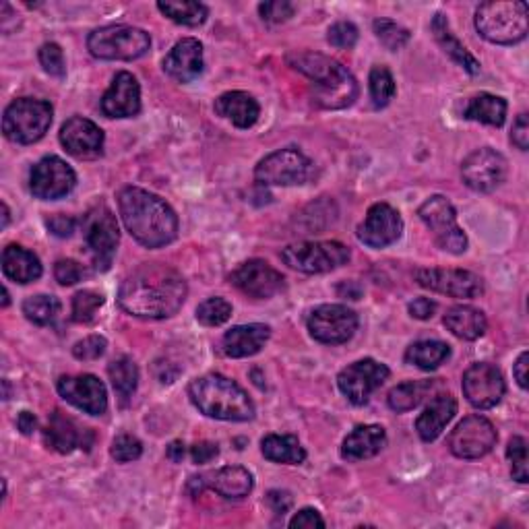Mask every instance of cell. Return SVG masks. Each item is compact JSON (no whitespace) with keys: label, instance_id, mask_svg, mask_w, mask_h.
<instances>
[{"label":"cell","instance_id":"cell-1","mask_svg":"<svg viewBox=\"0 0 529 529\" xmlns=\"http://www.w3.org/2000/svg\"><path fill=\"white\" fill-rule=\"evenodd\" d=\"M189 286L178 269L166 263H143L122 279L118 306L139 319H170L182 308Z\"/></svg>","mask_w":529,"mask_h":529},{"label":"cell","instance_id":"cell-2","mask_svg":"<svg viewBox=\"0 0 529 529\" xmlns=\"http://www.w3.org/2000/svg\"><path fill=\"white\" fill-rule=\"evenodd\" d=\"M118 211L124 228L145 248H162L178 238L174 209L139 186H124L118 193Z\"/></svg>","mask_w":529,"mask_h":529},{"label":"cell","instance_id":"cell-3","mask_svg":"<svg viewBox=\"0 0 529 529\" xmlns=\"http://www.w3.org/2000/svg\"><path fill=\"white\" fill-rule=\"evenodd\" d=\"M288 65L310 81V100L323 110H344L358 100V81L331 56L321 52H292Z\"/></svg>","mask_w":529,"mask_h":529},{"label":"cell","instance_id":"cell-4","mask_svg":"<svg viewBox=\"0 0 529 529\" xmlns=\"http://www.w3.org/2000/svg\"><path fill=\"white\" fill-rule=\"evenodd\" d=\"M193 406L207 418L224 422H248L255 418V403L248 393L232 379L209 372L189 385Z\"/></svg>","mask_w":529,"mask_h":529},{"label":"cell","instance_id":"cell-5","mask_svg":"<svg viewBox=\"0 0 529 529\" xmlns=\"http://www.w3.org/2000/svg\"><path fill=\"white\" fill-rule=\"evenodd\" d=\"M478 34L499 46H513L527 38V5L521 0H490L476 9Z\"/></svg>","mask_w":529,"mask_h":529},{"label":"cell","instance_id":"cell-6","mask_svg":"<svg viewBox=\"0 0 529 529\" xmlns=\"http://www.w3.org/2000/svg\"><path fill=\"white\" fill-rule=\"evenodd\" d=\"M151 48L145 29L133 25H106L93 29L87 38V50L100 60H137Z\"/></svg>","mask_w":529,"mask_h":529},{"label":"cell","instance_id":"cell-7","mask_svg":"<svg viewBox=\"0 0 529 529\" xmlns=\"http://www.w3.org/2000/svg\"><path fill=\"white\" fill-rule=\"evenodd\" d=\"M54 108L46 100L19 98L11 102L3 116V133L19 145L38 143L50 129Z\"/></svg>","mask_w":529,"mask_h":529},{"label":"cell","instance_id":"cell-8","mask_svg":"<svg viewBox=\"0 0 529 529\" xmlns=\"http://www.w3.org/2000/svg\"><path fill=\"white\" fill-rule=\"evenodd\" d=\"M418 217L432 232L434 244H437L441 251L451 255H463L468 251V236H465V232L459 228L457 211L447 197L443 195L428 197L420 205Z\"/></svg>","mask_w":529,"mask_h":529},{"label":"cell","instance_id":"cell-9","mask_svg":"<svg viewBox=\"0 0 529 529\" xmlns=\"http://www.w3.org/2000/svg\"><path fill=\"white\" fill-rule=\"evenodd\" d=\"M350 248L341 242H298L282 251L284 263L300 273L319 275L344 267L350 261Z\"/></svg>","mask_w":529,"mask_h":529},{"label":"cell","instance_id":"cell-10","mask_svg":"<svg viewBox=\"0 0 529 529\" xmlns=\"http://www.w3.org/2000/svg\"><path fill=\"white\" fill-rule=\"evenodd\" d=\"M315 174V164L298 147L277 149L257 164L255 180L263 186H298Z\"/></svg>","mask_w":529,"mask_h":529},{"label":"cell","instance_id":"cell-11","mask_svg":"<svg viewBox=\"0 0 529 529\" xmlns=\"http://www.w3.org/2000/svg\"><path fill=\"white\" fill-rule=\"evenodd\" d=\"M83 238L100 271H108L118 251L120 230L116 215L106 205H96L83 217Z\"/></svg>","mask_w":529,"mask_h":529},{"label":"cell","instance_id":"cell-12","mask_svg":"<svg viewBox=\"0 0 529 529\" xmlns=\"http://www.w3.org/2000/svg\"><path fill=\"white\" fill-rule=\"evenodd\" d=\"M358 325V315L344 304H321L306 321L310 337L325 346L348 344L358 331Z\"/></svg>","mask_w":529,"mask_h":529},{"label":"cell","instance_id":"cell-13","mask_svg":"<svg viewBox=\"0 0 529 529\" xmlns=\"http://www.w3.org/2000/svg\"><path fill=\"white\" fill-rule=\"evenodd\" d=\"M77 186L75 170L58 155H46L29 174V191L40 201H56L73 193Z\"/></svg>","mask_w":529,"mask_h":529},{"label":"cell","instance_id":"cell-14","mask_svg":"<svg viewBox=\"0 0 529 529\" xmlns=\"http://www.w3.org/2000/svg\"><path fill=\"white\" fill-rule=\"evenodd\" d=\"M420 288L451 298H478L484 294V279L468 269L422 267L416 271Z\"/></svg>","mask_w":529,"mask_h":529},{"label":"cell","instance_id":"cell-15","mask_svg":"<svg viewBox=\"0 0 529 529\" xmlns=\"http://www.w3.org/2000/svg\"><path fill=\"white\" fill-rule=\"evenodd\" d=\"M499 441L494 424L484 416L463 418L449 434V449L459 459H482Z\"/></svg>","mask_w":529,"mask_h":529},{"label":"cell","instance_id":"cell-16","mask_svg":"<svg viewBox=\"0 0 529 529\" xmlns=\"http://www.w3.org/2000/svg\"><path fill=\"white\" fill-rule=\"evenodd\" d=\"M461 389L476 410H492L505 397L507 385L503 372L490 362H476L463 372Z\"/></svg>","mask_w":529,"mask_h":529},{"label":"cell","instance_id":"cell-17","mask_svg":"<svg viewBox=\"0 0 529 529\" xmlns=\"http://www.w3.org/2000/svg\"><path fill=\"white\" fill-rule=\"evenodd\" d=\"M509 164L505 155L492 147H482L470 153L461 164V178L465 186L476 193H492L505 182Z\"/></svg>","mask_w":529,"mask_h":529},{"label":"cell","instance_id":"cell-18","mask_svg":"<svg viewBox=\"0 0 529 529\" xmlns=\"http://www.w3.org/2000/svg\"><path fill=\"white\" fill-rule=\"evenodd\" d=\"M389 375L391 370L387 364L372 358H364L339 372L337 387L348 397L350 403H354V406H364L370 395L389 379Z\"/></svg>","mask_w":529,"mask_h":529},{"label":"cell","instance_id":"cell-19","mask_svg":"<svg viewBox=\"0 0 529 529\" xmlns=\"http://www.w3.org/2000/svg\"><path fill=\"white\" fill-rule=\"evenodd\" d=\"M230 284L246 296L267 300L286 288V277L273 269L267 261L251 259L240 263L230 273Z\"/></svg>","mask_w":529,"mask_h":529},{"label":"cell","instance_id":"cell-20","mask_svg":"<svg viewBox=\"0 0 529 529\" xmlns=\"http://www.w3.org/2000/svg\"><path fill=\"white\" fill-rule=\"evenodd\" d=\"M253 486V474L242 468V465H224V468L215 472L193 476L189 482V492L193 496H199L205 490H213L215 494H220L222 499L240 501L253 492Z\"/></svg>","mask_w":529,"mask_h":529},{"label":"cell","instance_id":"cell-21","mask_svg":"<svg viewBox=\"0 0 529 529\" xmlns=\"http://www.w3.org/2000/svg\"><path fill=\"white\" fill-rule=\"evenodd\" d=\"M56 389L62 399L89 416H102L108 410V391L98 377L93 375L60 377Z\"/></svg>","mask_w":529,"mask_h":529},{"label":"cell","instance_id":"cell-22","mask_svg":"<svg viewBox=\"0 0 529 529\" xmlns=\"http://www.w3.org/2000/svg\"><path fill=\"white\" fill-rule=\"evenodd\" d=\"M403 234V220L389 203H375L358 226V240L370 248H387Z\"/></svg>","mask_w":529,"mask_h":529},{"label":"cell","instance_id":"cell-23","mask_svg":"<svg viewBox=\"0 0 529 529\" xmlns=\"http://www.w3.org/2000/svg\"><path fill=\"white\" fill-rule=\"evenodd\" d=\"M60 145L77 160H96L104 149V131L89 118L73 116L62 124Z\"/></svg>","mask_w":529,"mask_h":529},{"label":"cell","instance_id":"cell-24","mask_svg":"<svg viewBox=\"0 0 529 529\" xmlns=\"http://www.w3.org/2000/svg\"><path fill=\"white\" fill-rule=\"evenodd\" d=\"M102 112L108 118H133L141 112V85L127 73L120 71L102 98Z\"/></svg>","mask_w":529,"mask_h":529},{"label":"cell","instance_id":"cell-25","mask_svg":"<svg viewBox=\"0 0 529 529\" xmlns=\"http://www.w3.org/2000/svg\"><path fill=\"white\" fill-rule=\"evenodd\" d=\"M164 73L178 83H191L203 73V44L195 38H182L166 54Z\"/></svg>","mask_w":529,"mask_h":529},{"label":"cell","instance_id":"cell-26","mask_svg":"<svg viewBox=\"0 0 529 529\" xmlns=\"http://www.w3.org/2000/svg\"><path fill=\"white\" fill-rule=\"evenodd\" d=\"M387 445V432L379 424L356 426L341 445V457L350 463L377 457Z\"/></svg>","mask_w":529,"mask_h":529},{"label":"cell","instance_id":"cell-27","mask_svg":"<svg viewBox=\"0 0 529 529\" xmlns=\"http://www.w3.org/2000/svg\"><path fill=\"white\" fill-rule=\"evenodd\" d=\"M455 414H457V399L451 393H441L430 399V403L416 420L418 437L424 443L437 441L443 430L449 426V422L455 418Z\"/></svg>","mask_w":529,"mask_h":529},{"label":"cell","instance_id":"cell-28","mask_svg":"<svg viewBox=\"0 0 529 529\" xmlns=\"http://www.w3.org/2000/svg\"><path fill=\"white\" fill-rule=\"evenodd\" d=\"M271 337V327L263 323L232 327L222 339V352L228 358H248L259 354Z\"/></svg>","mask_w":529,"mask_h":529},{"label":"cell","instance_id":"cell-29","mask_svg":"<svg viewBox=\"0 0 529 529\" xmlns=\"http://www.w3.org/2000/svg\"><path fill=\"white\" fill-rule=\"evenodd\" d=\"M85 434H89V430L81 428L67 414H62L60 410H54V414H50L48 426L44 430V443L48 449H52L60 455H67V453H73L77 447L89 445V443H85Z\"/></svg>","mask_w":529,"mask_h":529},{"label":"cell","instance_id":"cell-30","mask_svg":"<svg viewBox=\"0 0 529 529\" xmlns=\"http://www.w3.org/2000/svg\"><path fill=\"white\" fill-rule=\"evenodd\" d=\"M215 112L230 120L238 129H251L261 116L259 102L246 91H226L215 100Z\"/></svg>","mask_w":529,"mask_h":529},{"label":"cell","instance_id":"cell-31","mask_svg":"<svg viewBox=\"0 0 529 529\" xmlns=\"http://www.w3.org/2000/svg\"><path fill=\"white\" fill-rule=\"evenodd\" d=\"M430 29L434 34V40H437V44L443 48V52L453 62H457L463 71H468L470 75H478L482 71V65L476 60V56L455 38V34L449 27V19L443 13H437L432 17Z\"/></svg>","mask_w":529,"mask_h":529},{"label":"cell","instance_id":"cell-32","mask_svg":"<svg viewBox=\"0 0 529 529\" xmlns=\"http://www.w3.org/2000/svg\"><path fill=\"white\" fill-rule=\"evenodd\" d=\"M3 273L15 284H31L42 277L44 267L38 255L19 244H9L3 251Z\"/></svg>","mask_w":529,"mask_h":529},{"label":"cell","instance_id":"cell-33","mask_svg":"<svg viewBox=\"0 0 529 529\" xmlns=\"http://www.w3.org/2000/svg\"><path fill=\"white\" fill-rule=\"evenodd\" d=\"M443 323L455 337H459L463 341H476L488 329L486 315L482 313L480 308L470 306V304H457V306L449 308Z\"/></svg>","mask_w":529,"mask_h":529},{"label":"cell","instance_id":"cell-34","mask_svg":"<svg viewBox=\"0 0 529 529\" xmlns=\"http://www.w3.org/2000/svg\"><path fill=\"white\" fill-rule=\"evenodd\" d=\"M463 118L499 129L507 118V102L501 96H494V93H478L463 108Z\"/></svg>","mask_w":529,"mask_h":529},{"label":"cell","instance_id":"cell-35","mask_svg":"<svg viewBox=\"0 0 529 529\" xmlns=\"http://www.w3.org/2000/svg\"><path fill=\"white\" fill-rule=\"evenodd\" d=\"M261 453L273 463L300 465L306 459V451L294 434H267L261 441Z\"/></svg>","mask_w":529,"mask_h":529},{"label":"cell","instance_id":"cell-36","mask_svg":"<svg viewBox=\"0 0 529 529\" xmlns=\"http://www.w3.org/2000/svg\"><path fill=\"white\" fill-rule=\"evenodd\" d=\"M439 381V379H437ZM437 381H406L389 391L387 403L389 408L397 414H406L416 410L420 403L434 391L437 387Z\"/></svg>","mask_w":529,"mask_h":529},{"label":"cell","instance_id":"cell-37","mask_svg":"<svg viewBox=\"0 0 529 529\" xmlns=\"http://www.w3.org/2000/svg\"><path fill=\"white\" fill-rule=\"evenodd\" d=\"M451 356V346L439 339H422L412 344L406 352V362L420 370H437Z\"/></svg>","mask_w":529,"mask_h":529},{"label":"cell","instance_id":"cell-38","mask_svg":"<svg viewBox=\"0 0 529 529\" xmlns=\"http://www.w3.org/2000/svg\"><path fill=\"white\" fill-rule=\"evenodd\" d=\"M108 375L112 381V387L122 403H127L139 385V368L131 356H120L110 362Z\"/></svg>","mask_w":529,"mask_h":529},{"label":"cell","instance_id":"cell-39","mask_svg":"<svg viewBox=\"0 0 529 529\" xmlns=\"http://www.w3.org/2000/svg\"><path fill=\"white\" fill-rule=\"evenodd\" d=\"M158 9L162 15L172 19L178 25L186 27H199L207 21V7L203 3H195V0H162L158 3Z\"/></svg>","mask_w":529,"mask_h":529},{"label":"cell","instance_id":"cell-40","mask_svg":"<svg viewBox=\"0 0 529 529\" xmlns=\"http://www.w3.org/2000/svg\"><path fill=\"white\" fill-rule=\"evenodd\" d=\"M60 313V300L50 294H36L29 296L23 302V315L27 321L36 325H50L56 321Z\"/></svg>","mask_w":529,"mask_h":529},{"label":"cell","instance_id":"cell-41","mask_svg":"<svg viewBox=\"0 0 529 529\" xmlns=\"http://www.w3.org/2000/svg\"><path fill=\"white\" fill-rule=\"evenodd\" d=\"M368 87H370L372 106H375L377 110L387 108L389 102L395 98V91H397L391 71L383 65L372 67L370 77H368Z\"/></svg>","mask_w":529,"mask_h":529},{"label":"cell","instance_id":"cell-42","mask_svg":"<svg viewBox=\"0 0 529 529\" xmlns=\"http://www.w3.org/2000/svg\"><path fill=\"white\" fill-rule=\"evenodd\" d=\"M232 317V304L226 298H207L197 306V321L205 327H220Z\"/></svg>","mask_w":529,"mask_h":529},{"label":"cell","instance_id":"cell-43","mask_svg":"<svg viewBox=\"0 0 529 529\" xmlns=\"http://www.w3.org/2000/svg\"><path fill=\"white\" fill-rule=\"evenodd\" d=\"M372 29H375L377 40L391 52L401 50L410 42V31L391 19H377L372 23Z\"/></svg>","mask_w":529,"mask_h":529},{"label":"cell","instance_id":"cell-44","mask_svg":"<svg viewBox=\"0 0 529 529\" xmlns=\"http://www.w3.org/2000/svg\"><path fill=\"white\" fill-rule=\"evenodd\" d=\"M104 306V296L93 290H81L73 296V321L87 325L96 321L98 310Z\"/></svg>","mask_w":529,"mask_h":529},{"label":"cell","instance_id":"cell-45","mask_svg":"<svg viewBox=\"0 0 529 529\" xmlns=\"http://www.w3.org/2000/svg\"><path fill=\"white\" fill-rule=\"evenodd\" d=\"M38 58H40V65L42 69L50 75V77H56V79H65L67 77V62H65V52H62V48L54 42H46L40 52H38Z\"/></svg>","mask_w":529,"mask_h":529},{"label":"cell","instance_id":"cell-46","mask_svg":"<svg viewBox=\"0 0 529 529\" xmlns=\"http://www.w3.org/2000/svg\"><path fill=\"white\" fill-rule=\"evenodd\" d=\"M507 459L511 463V476L519 484H525L529 480L527 474V441L523 437H513L507 447Z\"/></svg>","mask_w":529,"mask_h":529},{"label":"cell","instance_id":"cell-47","mask_svg":"<svg viewBox=\"0 0 529 529\" xmlns=\"http://www.w3.org/2000/svg\"><path fill=\"white\" fill-rule=\"evenodd\" d=\"M110 455L118 463H131L143 455V445L137 437H133V434H118V437L112 441Z\"/></svg>","mask_w":529,"mask_h":529},{"label":"cell","instance_id":"cell-48","mask_svg":"<svg viewBox=\"0 0 529 529\" xmlns=\"http://www.w3.org/2000/svg\"><path fill=\"white\" fill-rule=\"evenodd\" d=\"M327 42L337 50H352L358 44V27L350 21H337L327 31Z\"/></svg>","mask_w":529,"mask_h":529},{"label":"cell","instance_id":"cell-49","mask_svg":"<svg viewBox=\"0 0 529 529\" xmlns=\"http://www.w3.org/2000/svg\"><path fill=\"white\" fill-rule=\"evenodd\" d=\"M106 348H108L106 337H102V335H89V337L77 341V344L73 346V356L77 360H83V362L98 360V358H102L106 354Z\"/></svg>","mask_w":529,"mask_h":529},{"label":"cell","instance_id":"cell-50","mask_svg":"<svg viewBox=\"0 0 529 529\" xmlns=\"http://www.w3.org/2000/svg\"><path fill=\"white\" fill-rule=\"evenodd\" d=\"M83 275H85L83 265L73 259H60L54 265V277L60 286H75L81 282Z\"/></svg>","mask_w":529,"mask_h":529},{"label":"cell","instance_id":"cell-51","mask_svg":"<svg viewBox=\"0 0 529 529\" xmlns=\"http://www.w3.org/2000/svg\"><path fill=\"white\" fill-rule=\"evenodd\" d=\"M259 15L267 23H284L294 15V5L288 0H271V3L259 5Z\"/></svg>","mask_w":529,"mask_h":529},{"label":"cell","instance_id":"cell-52","mask_svg":"<svg viewBox=\"0 0 529 529\" xmlns=\"http://www.w3.org/2000/svg\"><path fill=\"white\" fill-rule=\"evenodd\" d=\"M46 226L48 230L58 236V238H69L73 236L75 228H77V220L71 215H65V213H56V215H50L46 220Z\"/></svg>","mask_w":529,"mask_h":529},{"label":"cell","instance_id":"cell-53","mask_svg":"<svg viewBox=\"0 0 529 529\" xmlns=\"http://www.w3.org/2000/svg\"><path fill=\"white\" fill-rule=\"evenodd\" d=\"M292 529H313V527H325V519L321 517V513L317 509H302L298 511L292 521H290Z\"/></svg>","mask_w":529,"mask_h":529},{"label":"cell","instance_id":"cell-54","mask_svg":"<svg viewBox=\"0 0 529 529\" xmlns=\"http://www.w3.org/2000/svg\"><path fill=\"white\" fill-rule=\"evenodd\" d=\"M511 143L521 149L527 151L529 147V122H527V114H519L515 124H513V131H511Z\"/></svg>","mask_w":529,"mask_h":529},{"label":"cell","instance_id":"cell-55","mask_svg":"<svg viewBox=\"0 0 529 529\" xmlns=\"http://www.w3.org/2000/svg\"><path fill=\"white\" fill-rule=\"evenodd\" d=\"M292 503H294L292 494L286 492V490H271V492L267 494V505H269L271 511L277 513V515L288 513L290 507H292Z\"/></svg>","mask_w":529,"mask_h":529},{"label":"cell","instance_id":"cell-56","mask_svg":"<svg viewBox=\"0 0 529 529\" xmlns=\"http://www.w3.org/2000/svg\"><path fill=\"white\" fill-rule=\"evenodd\" d=\"M217 455H220V449H217L215 443H209V441H201V443H197V445L191 447V459L197 465L211 463Z\"/></svg>","mask_w":529,"mask_h":529},{"label":"cell","instance_id":"cell-57","mask_svg":"<svg viewBox=\"0 0 529 529\" xmlns=\"http://www.w3.org/2000/svg\"><path fill=\"white\" fill-rule=\"evenodd\" d=\"M408 310H410V315H412L414 319H418V321H428V319H432L434 310H437V304H434L430 298H416L414 302H410Z\"/></svg>","mask_w":529,"mask_h":529},{"label":"cell","instance_id":"cell-58","mask_svg":"<svg viewBox=\"0 0 529 529\" xmlns=\"http://www.w3.org/2000/svg\"><path fill=\"white\" fill-rule=\"evenodd\" d=\"M527 362H529V352H521L517 362L513 364V377L521 389H527V366H529Z\"/></svg>","mask_w":529,"mask_h":529},{"label":"cell","instance_id":"cell-59","mask_svg":"<svg viewBox=\"0 0 529 529\" xmlns=\"http://www.w3.org/2000/svg\"><path fill=\"white\" fill-rule=\"evenodd\" d=\"M17 428L21 434L29 437V434H34L38 430V418L31 412H21L17 418Z\"/></svg>","mask_w":529,"mask_h":529},{"label":"cell","instance_id":"cell-60","mask_svg":"<svg viewBox=\"0 0 529 529\" xmlns=\"http://www.w3.org/2000/svg\"><path fill=\"white\" fill-rule=\"evenodd\" d=\"M184 453H186V449H184V443H182V441H174V443H170V447H168V451H166L168 459L174 461V463H180V461L184 459Z\"/></svg>","mask_w":529,"mask_h":529},{"label":"cell","instance_id":"cell-61","mask_svg":"<svg viewBox=\"0 0 529 529\" xmlns=\"http://www.w3.org/2000/svg\"><path fill=\"white\" fill-rule=\"evenodd\" d=\"M0 207H3V230H7V226L11 222V211H9V205L7 203H3Z\"/></svg>","mask_w":529,"mask_h":529},{"label":"cell","instance_id":"cell-62","mask_svg":"<svg viewBox=\"0 0 529 529\" xmlns=\"http://www.w3.org/2000/svg\"><path fill=\"white\" fill-rule=\"evenodd\" d=\"M9 302H11V296H9V290L5 288V290H3V308H7Z\"/></svg>","mask_w":529,"mask_h":529}]
</instances>
